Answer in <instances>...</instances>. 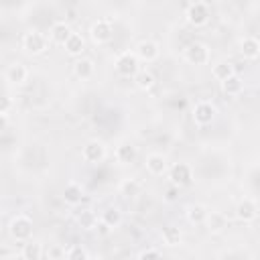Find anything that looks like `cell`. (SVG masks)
I'll use <instances>...</instances> for the list:
<instances>
[{"instance_id": "cell-1", "label": "cell", "mask_w": 260, "mask_h": 260, "mask_svg": "<svg viewBox=\"0 0 260 260\" xmlns=\"http://www.w3.org/2000/svg\"><path fill=\"white\" fill-rule=\"evenodd\" d=\"M49 43H51V41H49V37H47L45 32L37 30V28L26 30V32L22 35V41H20L22 51H24L26 55H30V57H39V55L47 53Z\"/></svg>"}, {"instance_id": "cell-13", "label": "cell", "mask_w": 260, "mask_h": 260, "mask_svg": "<svg viewBox=\"0 0 260 260\" xmlns=\"http://www.w3.org/2000/svg\"><path fill=\"white\" fill-rule=\"evenodd\" d=\"M144 167H146V171L152 175V177H162V175H167L169 173V160H167V156L165 154H160V152H150V154H146V158H144Z\"/></svg>"}, {"instance_id": "cell-26", "label": "cell", "mask_w": 260, "mask_h": 260, "mask_svg": "<svg viewBox=\"0 0 260 260\" xmlns=\"http://www.w3.org/2000/svg\"><path fill=\"white\" fill-rule=\"evenodd\" d=\"M20 256H22V260H39V258H43V256H45L43 244H39V242H35V240L24 242L22 248H20Z\"/></svg>"}, {"instance_id": "cell-3", "label": "cell", "mask_w": 260, "mask_h": 260, "mask_svg": "<svg viewBox=\"0 0 260 260\" xmlns=\"http://www.w3.org/2000/svg\"><path fill=\"white\" fill-rule=\"evenodd\" d=\"M106 156H108V146L98 138H91L81 146V160L85 165H100L106 160Z\"/></svg>"}, {"instance_id": "cell-28", "label": "cell", "mask_w": 260, "mask_h": 260, "mask_svg": "<svg viewBox=\"0 0 260 260\" xmlns=\"http://www.w3.org/2000/svg\"><path fill=\"white\" fill-rule=\"evenodd\" d=\"M211 75L221 83V81H225L228 77L236 75V67H234V63H230V61H219V63H215V65H213Z\"/></svg>"}, {"instance_id": "cell-25", "label": "cell", "mask_w": 260, "mask_h": 260, "mask_svg": "<svg viewBox=\"0 0 260 260\" xmlns=\"http://www.w3.org/2000/svg\"><path fill=\"white\" fill-rule=\"evenodd\" d=\"M118 191H120V195H124V197H128V199H134V197H138V195H140L142 185H140V181H138V179L128 177V179H124V181L118 185Z\"/></svg>"}, {"instance_id": "cell-33", "label": "cell", "mask_w": 260, "mask_h": 260, "mask_svg": "<svg viewBox=\"0 0 260 260\" xmlns=\"http://www.w3.org/2000/svg\"><path fill=\"white\" fill-rule=\"evenodd\" d=\"M160 256H162V252L156 248H146V250L138 252V258H160Z\"/></svg>"}, {"instance_id": "cell-30", "label": "cell", "mask_w": 260, "mask_h": 260, "mask_svg": "<svg viewBox=\"0 0 260 260\" xmlns=\"http://www.w3.org/2000/svg\"><path fill=\"white\" fill-rule=\"evenodd\" d=\"M67 258L69 260H87L89 258V252L85 248H81L79 244H73L71 248H67Z\"/></svg>"}, {"instance_id": "cell-10", "label": "cell", "mask_w": 260, "mask_h": 260, "mask_svg": "<svg viewBox=\"0 0 260 260\" xmlns=\"http://www.w3.org/2000/svg\"><path fill=\"white\" fill-rule=\"evenodd\" d=\"M4 81L10 87H22L28 81V67L20 61H14L10 65H6L4 69Z\"/></svg>"}, {"instance_id": "cell-34", "label": "cell", "mask_w": 260, "mask_h": 260, "mask_svg": "<svg viewBox=\"0 0 260 260\" xmlns=\"http://www.w3.org/2000/svg\"><path fill=\"white\" fill-rule=\"evenodd\" d=\"M177 189H179V187H175V185H173V189H169V191H167V197H165V199H167V201H173V199H175V191H177Z\"/></svg>"}, {"instance_id": "cell-19", "label": "cell", "mask_w": 260, "mask_h": 260, "mask_svg": "<svg viewBox=\"0 0 260 260\" xmlns=\"http://www.w3.org/2000/svg\"><path fill=\"white\" fill-rule=\"evenodd\" d=\"M116 160L120 162V165H130V162H134L136 160V154H138V150H136V146L132 144V142H120L118 146H116Z\"/></svg>"}, {"instance_id": "cell-15", "label": "cell", "mask_w": 260, "mask_h": 260, "mask_svg": "<svg viewBox=\"0 0 260 260\" xmlns=\"http://www.w3.org/2000/svg\"><path fill=\"white\" fill-rule=\"evenodd\" d=\"M71 26L65 22V20H57V22H53L51 24V28H49V41L51 43H55V45H65V41L71 37Z\"/></svg>"}, {"instance_id": "cell-23", "label": "cell", "mask_w": 260, "mask_h": 260, "mask_svg": "<svg viewBox=\"0 0 260 260\" xmlns=\"http://www.w3.org/2000/svg\"><path fill=\"white\" fill-rule=\"evenodd\" d=\"M132 79H134V85H136L140 91H150V89L154 87V83H156L154 73H152L150 69H138V73H136Z\"/></svg>"}, {"instance_id": "cell-21", "label": "cell", "mask_w": 260, "mask_h": 260, "mask_svg": "<svg viewBox=\"0 0 260 260\" xmlns=\"http://www.w3.org/2000/svg\"><path fill=\"white\" fill-rule=\"evenodd\" d=\"M81 199H83V187L79 183H75V181L67 183L65 189H63V201L67 205H79Z\"/></svg>"}, {"instance_id": "cell-29", "label": "cell", "mask_w": 260, "mask_h": 260, "mask_svg": "<svg viewBox=\"0 0 260 260\" xmlns=\"http://www.w3.org/2000/svg\"><path fill=\"white\" fill-rule=\"evenodd\" d=\"M77 223L81 230L89 232V230H98V215L91 211V209H83L77 217Z\"/></svg>"}, {"instance_id": "cell-2", "label": "cell", "mask_w": 260, "mask_h": 260, "mask_svg": "<svg viewBox=\"0 0 260 260\" xmlns=\"http://www.w3.org/2000/svg\"><path fill=\"white\" fill-rule=\"evenodd\" d=\"M8 234L18 244L28 242L32 238V219L24 213H16L8 223Z\"/></svg>"}, {"instance_id": "cell-5", "label": "cell", "mask_w": 260, "mask_h": 260, "mask_svg": "<svg viewBox=\"0 0 260 260\" xmlns=\"http://www.w3.org/2000/svg\"><path fill=\"white\" fill-rule=\"evenodd\" d=\"M209 16H211L209 6H207L205 2H201V0L191 2V4L187 6V10H185V20H187L191 26H195V28L205 26V24L209 22Z\"/></svg>"}, {"instance_id": "cell-12", "label": "cell", "mask_w": 260, "mask_h": 260, "mask_svg": "<svg viewBox=\"0 0 260 260\" xmlns=\"http://www.w3.org/2000/svg\"><path fill=\"white\" fill-rule=\"evenodd\" d=\"M134 53H136V57H138L142 63H152V61H156V59L160 57V47H158V43L152 41V39H142V41L134 47Z\"/></svg>"}, {"instance_id": "cell-18", "label": "cell", "mask_w": 260, "mask_h": 260, "mask_svg": "<svg viewBox=\"0 0 260 260\" xmlns=\"http://www.w3.org/2000/svg\"><path fill=\"white\" fill-rule=\"evenodd\" d=\"M63 49H65V53L69 55V57H83V51H85V39L79 35V32H71V37L65 41V45H63Z\"/></svg>"}, {"instance_id": "cell-14", "label": "cell", "mask_w": 260, "mask_h": 260, "mask_svg": "<svg viewBox=\"0 0 260 260\" xmlns=\"http://www.w3.org/2000/svg\"><path fill=\"white\" fill-rule=\"evenodd\" d=\"M93 73H95V63H93V59H89V57H77V59L73 61V75H75L77 79L87 81V79L93 77Z\"/></svg>"}, {"instance_id": "cell-27", "label": "cell", "mask_w": 260, "mask_h": 260, "mask_svg": "<svg viewBox=\"0 0 260 260\" xmlns=\"http://www.w3.org/2000/svg\"><path fill=\"white\" fill-rule=\"evenodd\" d=\"M100 221L106 223L110 230H116L120 223H122V211L118 207H106L100 215Z\"/></svg>"}, {"instance_id": "cell-8", "label": "cell", "mask_w": 260, "mask_h": 260, "mask_svg": "<svg viewBox=\"0 0 260 260\" xmlns=\"http://www.w3.org/2000/svg\"><path fill=\"white\" fill-rule=\"evenodd\" d=\"M183 57H185V61H187L189 65H197V67H201V65H207V63H209L211 53H209V47H207L205 43L195 41V43H191V45L185 47Z\"/></svg>"}, {"instance_id": "cell-4", "label": "cell", "mask_w": 260, "mask_h": 260, "mask_svg": "<svg viewBox=\"0 0 260 260\" xmlns=\"http://www.w3.org/2000/svg\"><path fill=\"white\" fill-rule=\"evenodd\" d=\"M114 69L120 77H134L140 69V59L136 57L134 51H124L116 57L114 61Z\"/></svg>"}, {"instance_id": "cell-16", "label": "cell", "mask_w": 260, "mask_h": 260, "mask_svg": "<svg viewBox=\"0 0 260 260\" xmlns=\"http://www.w3.org/2000/svg\"><path fill=\"white\" fill-rule=\"evenodd\" d=\"M203 228L209 234H221L228 228V217L221 211H207V217L203 221Z\"/></svg>"}, {"instance_id": "cell-6", "label": "cell", "mask_w": 260, "mask_h": 260, "mask_svg": "<svg viewBox=\"0 0 260 260\" xmlns=\"http://www.w3.org/2000/svg\"><path fill=\"white\" fill-rule=\"evenodd\" d=\"M114 37V20L112 18H98L89 26V39L93 45H106Z\"/></svg>"}, {"instance_id": "cell-24", "label": "cell", "mask_w": 260, "mask_h": 260, "mask_svg": "<svg viewBox=\"0 0 260 260\" xmlns=\"http://www.w3.org/2000/svg\"><path fill=\"white\" fill-rule=\"evenodd\" d=\"M160 236H162V244L165 246H169V248H175V246H179L181 242H183V232H181V228H177V225H165L162 228V232H160Z\"/></svg>"}, {"instance_id": "cell-7", "label": "cell", "mask_w": 260, "mask_h": 260, "mask_svg": "<svg viewBox=\"0 0 260 260\" xmlns=\"http://www.w3.org/2000/svg\"><path fill=\"white\" fill-rule=\"evenodd\" d=\"M215 116H217V108H215V104L209 102V100H199V102H195V106H193V110H191V118H193V122H195L197 126H209V124L215 120Z\"/></svg>"}, {"instance_id": "cell-32", "label": "cell", "mask_w": 260, "mask_h": 260, "mask_svg": "<svg viewBox=\"0 0 260 260\" xmlns=\"http://www.w3.org/2000/svg\"><path fill=\"white\" fill-rule=\"evenodd\" d=\"M10 108H12V98H10V95H4V98H2L0 116H2V118H8V114H10Z\"/></svg>"}, {"instance_id": "cell-31", "label": "cell", "mask_w": 260, "mask_h": 260, "mask_svg": "<svg viewBox=\"0 0 260 260\" xmlns=\"http://www.w3.org/2000/svg\"><path fill=\"white\" fill-rule=\"evenodd\" d=\"M45 256L49 258V260H59V258H67V250L65 248H61L59 244H53L47 252H45Z\"/></svg>"}, {"instance_id": "cell-20", "label": "cell", "mask_w": 260, "mask_h": 260, "mask_svg": "<svg viewBox=\"0 0 260 260\" xmlns=\"http://www.w3.org/2000/svg\"><path fill=\"white\" fill-rule=\"evenodd\" d=\"M221 91L228 95V98H238L244 93V79L236 73L232 77H228L225 81H221Z\"/></svg>"}, {"instance_id": "cell-9", "label": "cell", "mask_w": 260, "mask_h": 260, "mask_svg": "<svg viewBox=\"0 0 260 260\" xmlns=\"http://www.w3.org/2000/svg\"><path fill=\"white\" fill-rule=\"evenodd\" d=\"M167 177H169L171 185H175V187H179V189H181V187H189V185L193 183V169H191V165H187V162H175V165L169 167Z\"/></svg>"}, {"instance_id": "cell-11", "label": "cell", "mask_w": 260, "mask_h": 260, "mask_svg": "<svg viewBox=\"0 0 260 260\" xmlns=\"http://www.w3.org/2000/svg\"><path fill=\"white\" fill-rule=\"evenodd\" d=\"M258 213H260V205L254 197H244L236 205V217L244 223H252L254 219H258Z\"/></svg>"}, {"instance_id": "cell-17", "label": "cell", "mask_w": 260, "mask_h": 260, "mask_svg": "<svg viewBox=\"0 0 260 260\" xmlns=\"http://www.w3.org/2000/svg\"><path fill=\"white\" fill-rule=\"evenodd\" d=\"M240 55L248 61H256L260 57V41L256 37H242L240 39Z\"/></svg>"}, {"instance_id": "cell-22", "label": "cell", "mask_w": 260, "mask_h": 260, "mask_svg": "<svg viewBox=\"0 0 260 260\" xmlns=\"http://www.w3.org/2000/svg\"><path fill=\"white\" fill-rule=\"evenodd\" d=\"M207 207L203 205V203H191L187 209H185V215H187V219H189V223H193V225H203V221H205V217H207Z\"/></svg>"}]
</instances>
